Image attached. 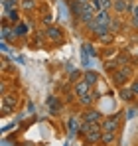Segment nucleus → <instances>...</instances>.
Masks as SVG:
<instances>
[{
	"label": "nucleus",
	"instance_id": "nucleus-16",
	"mask_svg": "<svg viewBox=\"0 0 138 146\" xmlns=\"http://www.w3.org/2000/svg\"><path fill=\"white\" fill-rule=\"evenodd\" d=\"M20 8L22 10H34L36 8V0H20Z\"/></svg>",
	"mask_w": 138,
	"mask_h": 146
},
{
	"label": "nucleus",
	"instance_id": "nucleus-10",
	"mask_svg": "<svg viewBox=\"0 0 138 146\" xmlns=\"http://www.w3.org/2000/svg\"><path fill=\"white\" fill-rule=\"evenodd\" d=\"M113 12L118 14V16L128 14V4H126V0H115V2H113Z\"/></svg>",
	"mask_w": 138,
	"mask_h": 146
},
{
	"label": "nucleus",
	"instance_id": "nucleus-23",
	"mask_svg": "<svg viewBox=\"0 0 138 146\" xmlns=\"http://www.w3.org/2000/svg\"><path fill=\"white\" fill-rule=\"evenodd\" d=\"M130 26L134 30H138V16H130Z\"/></svg>",
	"mask_w": 138,
	"mask_h": 146
},
{
	"label": "nucleus",
	"instance_id": "nucleus-19",
	"mask_svg": "<svg viewBox=\"0 0 138 146\" xmlns=\"http://www.w3.org/2000/svg\"><path fill=\"white\" fill-rule=\"evenodd\" d=\"M81 79H83V73H81V71H73L71 75H69V81H71L73 85H75L77 81H81Z\"/></svg>",
	"mask_w": 138,
	"mask_h": 146
},
{
	"label": "nucleus",
	"instance_id": "nucleus-6",
	"mask_svg": "<svg viewBox=\"0 0 138 146\" xmlns=\"http://www.w3.org/2000/svg\"><path fill=\"white\" fill-rule=\"evenodd\" d=\"M46 38L49 42H53V44H57L59 40H63V30L61 28H57V26H49L46 30Z\"/></svg>",
	"mask_w": 138,
	"mask_h": 146
},
{
	"label": "nucleus",
	"instance_id": "nucleus-12",
	"mask_svg": "<svg viewBox=\"0 0 138 146\" xmlns=\"http://www.w3.org/2000/svg\"><path fill=\"white\" fill-rule=\"evenodd\" d=\"M83 79H85L91 87H95L97 81H99V73H97V71H85V73H83Z\"/></svg>",
	"mask_w": 138,
	"mask_h": 146
},
{
	"label": "nucleus",
	"instance_id": "nucleus-26",
	"mask_svg": "<svg viewBox=\"0 0 138 146\" xmlns=\"http://www.w3.org/2000/svg\"><path fill=\"white\" fill-rule=\"evenodd\" d=\"M132 16H138V4H136V8H134V12H132Z\"/></svg>",
	"mask_w": 138,
	"mask_h": 146
},
{
	"label": "nucleus",
	"instance_id": "nucleus-9",
	"mask_svg": "<svg viewBox=\"0 0 138 146\" xmlns=\"http://www.w3.org/2000/svg\"><path fill=\"white\" fill-rule=\"evenodd\" d=\"M118 95H120V99H122V101H126V103H132V101L136 99L134 91H132V87H126V85L118 89Z\"/></svg>",
	"mask_w": 138,
	"mask_h": 146
},
{
	"label": "nucleus",
	"instance_id": "nucleus-2",
	"mask_svg": "<svg viewBox=\"0 0 138 146\" xmlns=\"http://www.w3.org/2000/svg\"><path fill=\"white\" fill-rule=\"evenodd\" d=\"M16 105H18V97L16 95H2V113L4 115H10L14 109H16Z\"/></svg>",
	"mask_w": 138,
	"mask_h": 146
},
{
	"label": "nucleus",
	"instance_id": "nucleus-17",
	"mask_svg": "<svg viewBox=\"0 0 138 146\" xmlns=\"http://www.w3.org/2000/svg\"><path fill=\"white\" fill-rule=\"evenodd\" d=\"M2 6H4V10H12V8H18L20 6V0H4Z\"/></svg>",
	"mask_w": 138,
	"mask_h": 146
},
{
	"label": "nucleus",
	"instance_id": "nucleus-27",
	"mask_svg": "<svg viewBox=\"0 0 138 146\" xmlns=\"http://www.w3.org/2000/svg\"><path fill=\"white\" fill-rule=\"evenodd\" d=\"M93 2H95V4H97V6H99V4H101V2H103V0H93Z\"/></svg>",
	"mask_w": 138,
	"mask_h": 146
},
{
	"label": "nucleus",
	"instance_id": "nucleus-25",
	"mask_svg": "<svg viewBox=\"0 0 138 146\" xmlns=\"http://www.w3.org/2000/svg\"><path fill=\"white\" fill-rule=\"evenodd\" d=\"M79 2H81V4H83V6H85V4H91L93 0H79Z\"/></svg>",
	"mask_w": 138,
	"mask_h": 146
},
{
	"label": "nucleus",
	"instance_id": "nucleus-8",
	"mask_svg": "<svg viewBox=\"0 0 138 146\" xmlns=\"http://www.w3.org/2000/svg\"><path fill=\"white\" fill-rule=\"evenodd\" d=\"M95 101H97V93H95V91H89L87 95H81V97H77V103H79L81 107H85V109H91Z\"/></svg>",
	"mask_w": 138,
	"mask_h": 146
},
{
	"label": "nucleus",
	"instance_id": "nucleus-11",
	"mask_svg": "<svg viewBox=\"0 0 138 146\" xmlns=\"http://www.w3.org/2000/svg\"><path fill=\"white\" fill-rule=\"evenodd\" d=\"M6 22H10V24H20V12L16 10V8H12V10H6V18H4Z\"/></svg>",
	"mask_w": 138,
	"mask_h": 146
},
{
	"label": "nucleus",
	"instance_id": "nucleus-1",
	"mask_svg": "<svg viewBox=\"0 0 138 146\" xmlns=\"http://www.w3.org/2000/svg\"><path fill=\"white\" fill-rule=\"evenodd\" d=\"M130 77H132V67L130 65H120L116 71H113V83H115L116 87H124L128 81H130Z\"/></svg>",
	"mask_w": 138,
	"mask_h": 146
},
{
	"label": "nucleus",
	"instance_id": "nucleus-5",
	"mask_svg": "<svg viewBox=\"0 0 138 146\" xmlns=\"http://www.w3.org/2000/svg\"><path fill=\"white\" fill-rule=\"evenodd\" d=\"M83 122H97V124H101L103 122V115H101V111H97V109H87L85 113H83Z\"/></svg>",
	"mask_w": 138,
	"mask_h": 146
},
{
	"label": "nucleus",
	"instance_id": "nucleus-4",
	"mask_svg": "<svg viewBox=\"0 0 138 146\" xmlns=\"http://www.w3.org/2000/svg\"><path fill=\"white\" fill-rule=\"evenodd\" d=\"M113 16H111V12L109 10H99L97 12V16H95V22L99 26H105V28H109L111 30V24H113Z\"/></svg>",
	"mask_w": 138,
	"mask_h": 146
},
{
	"label": "nucleus",
	"instance_id": "nucleus-20",
	"mask_svg": "<svg viewBox=\"0 0 138 146\" xmlns=\"http://www.w3.org/2000/svg\"><path fill=\"white\" fill-rule=\"evenodd\" d=\"M97 40H99L101 44H111V42H113V34H109V32H107V34H103V36H99Z\"/></svg>",
	"mask_w": 138,
	"mask_h": 146
},
{
	"label": "nucleus",
	"instance_id": "nucleus-22",
	"mask_svg": "<svg viewBox=\"0 0 138 146\" xmlns=\"http://www.w3.org/2000/svg\"><path fill=\"white\" fill-rule=\"evenodd\" d=\"M120 30V20L116 18V20H113V24H111V32H118Z\"/></svg>",
	"mask_w": 138,
	"mask_h": 146
},
{
	"label": "nucleus",
	"instance_id": "nucleus-24",
	"mask_svg": "<svg viewBox=\"0 0 138 146\" xmlns=\"http://www.w3.org/2000/svg\"><path fill=\"white\" fill-rule=\"evenodd\" d=\"M130 87H132V91H134V95L138 97V79H134V81H132V85H130Z\"/></svg>",
	"mask_w": 138,
	"mask_h": 146
},
{
	"label": "nucleus",
	"instance_id": "nucleus-3",
	"mask_svg": "<svg viewBox=\"0 0 138 146\" xmlns=\"http://www.w3.org/2000/svg\"><path fill=\"white\" fill-rule=\"evenodd\" d=\"M118 126H120V115H111L109 119H103V122H101V128L111 130V132H116Z\"/></svg>",
	"mask_w": 138,
	"mask_h": 146
},
{
	"label": "nucleus",
	"instance_id": "nucleus-7",
	"mask_svg": "<svg viewBox=\"0 0 138 146\" xmlns=\"http://www.w3.org/2000/svg\"><path fill=\"white\" fill-rule=\"evenodd\" d=\"M91 89H93L91 85H89L85 79H81V81H77V83L73 85V95H75V97H81V95H87Z\"/></svg>",
	"mask_w": 138,
	"mask_h": 146
},
{
	"label": "nucleus",
	"instance_id": "nucleus-18",
	"mask_svg": "<svg viewBox=\"0 0 138 146\" xmlns=\"http://www.w3.org/2000/svg\"><path fill=\"white\" fill-rule=\"evenodd\" d=\"M16 36H20V38H24L26 34H28V28H26V24H16Z\"/></svg>",
	"mask_w": 138,
	"mask_h": 146
},
{
	"label": "nucleus",
	"instance_id": "nucleus-15",
	"mask_svg": "<svg viewBox=\"0 0 138 146\" xmlns=\"http://www.w3.org/2000/svg\"><path fill=\"white\" fill-rule=\"evenodd\" d=\"M83 119H77V117H71L69 119V128L73 130V132H79V128H81V124H83Z\"/></svg>",
	"mask_w": 138,
	"mask_h": 146
},
{
	"label": "nucleus",
	"instance_id": "nucleus-14",
	"mask_svg": "<svg viewBox=\"0 0 138 146\" xmlns=\"http://www.w3.org/2000/svg\"><path fill=\"white\" fill-rule=\"evenodd\" d=\"M47 105H49V111H51V115H57V113L61 111V105L55 101V97H49V99H47Z\"/></svg>",
	"mask_w": 138,
	"mask_h": 146
},
{
	"label": "nucleus",
	"instance_id": "nucleus-21",
	"mask_svg": "<svg viewBox=\"0 0 138 146\" xmlns=\"http://www.w3.org/2000/svg\"><path fill=\"white\" fill-rule=\"evenodd\" d=\"M126 4H128V14L132 16V12H134V8H136L138 0H126Z\"/></svg>",
	"mask_w": 138,
	"mask_h": 146
},
{
	"label": "nucleus",
	"instance_id": "nucleus-13",
	"mask_svg": "<svg viewBox=\"0 0 138 146\" xmlns=\"http://www.w3.org/2000/svg\"><path fill=\"white\" fill-rule=\"evenodd\" d=\"M115 140H116V132L103 130V136H101V142H103V144H113Z\"/></svg>",
	"mask_w": 138,
	"mask_h": 146
}]
</instances>
